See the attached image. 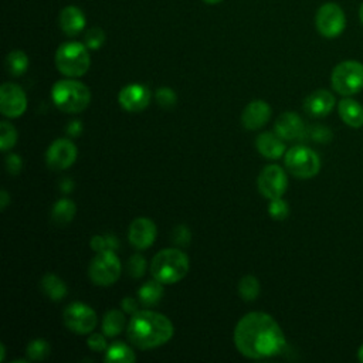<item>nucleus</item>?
Instances as JSON below:
<instances>
[{
    "label": "nucleus",
    "instance_id": "obj_9",
    "mask_svg": "<svg viewBox=\"0 0 363 363\" xmlns=\"http://www.w3.org/2000/svg\"><path fill=\"white\" fill-rule=\"evenodd\" d=\"M318 33L325 38H335L346 28V16L343 9L333 1L323 3L315 16Z\"/></svg>",
    "mask_w": 363,
    "mask_h": 363
},
{
    "label": "nucleus",
    "instance_id": "obj_37",
    "mask_svg": "<svg viewBox=\"0 0 363 363\" xmlns=\"http://www.w3.org/2000/svg\"><path fill=\"white\" fill-rule=\"evenodd\" d=\"M86 345L89 349H92L94 352H106L108 345L105 337L101 333H92L88 339H86Z\"/></svg>",
    "mask_w": 363,
    "mask_h": 363
},
{
    "label": "nucleus",
    "instance_id": "obj_15",
    "mask_svg": "<svg viewBox=\"0 0 363 363\" xmlns=\"http://www.w3.org/2000/svg\"><path fill=\"white\" fill-rule=\"evenodd\" d=\"M156 234H157V230L155 223L150 218L139 217L133 220L132 224L129 225L128 238L135 248L145 250L155 242Z\"/></svg>",
    "mask_w": 363,
    "mask_h": 363
},
{
    "label": "nucleus",
    "instance_id": "obj_2",
    "mask_svg": "<svg viewBox=\"0 0 363 363\" xmlns=\"http://www.w3.org/2000/svg\"><path fill=\"white\" fill-rule=\"evenodd\" d=\"M173 332V323L169 318L147 309L135 312L126 326L129 342L142 350L167 343L172 339Z\"/></svg>",
    "mask_w": 363,
    "mask_h": 363
},
{
    "label": "nucleus",
    "instance_id": "obj_29",
    "mask_svg": "<svg viewBox=\"0 0 363 363\" xmlns=\"http://www.w3.org/2000/svg\"><path fill=\"white\" fill-rule=\"evenodd\" d=\"M28 360H44L50 354V345L45 339H33L26 349Z\"/></svg>",
    "mask_w": 363,
    "mask_h": 363
},
{
    "label": "nucleus",
    "instance_id": "obj_40",
    "mask_svg": "<svg viewBox=\"0 0 363 363\" xmlns=\"http://www.w3.org/2000/svg\"><path fill=\"white\" fill-rule=\"evenodd\" d=\"M121 305H122V309H123L125 312L130 313V315H133L135 312H138V303H136V301H135L133 298H130V296L123 298L122 302H121Z\"/></svg>",
    "mask_w": 363,
    "mask_h": 363
},
{
    "label": "nucleus",
    "instance_id": "obj_16",
    "mask_svg": "<svg viewBox=\"0 0 363 363\" xmlns=\"http://www.w3.org/2000/svg\"><path fill=\"white\" fill-rule=\"evenodd\" d=\"M335 95L328 89H316L309 94L303 101V109L313 118H322L329 115L335 108Z\"/></svg>",
    "mask_w": 363,
    "mask_h": 363
},
{
    "label": "nucleus",
    "instance_id": "obj_33",
    "mask_svg": "<svg viewBox=\"0 0 363 363\" xmlns=\"http://www.w3.org/2000/svg\"><path fill=\"white\" fill-rule=\"evenodd\" d=\"M126 267H128V272L132 278H140L145 275V271H146V259L142 255L135 254L129 258Z\"/></svg>",
    "mask_w": 363,
    "mask_h": 363
},
{
    "label": "nucleus",
    "instance_id": "obj_45",
    "mask_svg": "<svg viewBox=\"0 0 363 363\" xmlns=\"http://www.w3.org/2000/svg\"><path fill=\"white\" fill-rule=\"evenodd\" d=\"M357 359L363 363V345L359 347V350H357Z\"/></svg>",
    "mask_w": 363,
    "mask_h": 363
},
{
    "label": "nucleus",
    "instance_id": "obj_17",
    "mask_svg": "<svg viewBox=\"0 0 363 363\" xmlns=\"http://www.w3.org/2000/svg\"><path fill=\"white\" fill-rule=\"evenodd\" d=\"M275 133L284 140H298L306 133L303 121L295 112H284L275 121Z\"/></svg>",
    "mask_w": 363,
    "mask_h": 363
},
{
    "label": "nucleus",
    "instance_id": "obj_42",
    "mask_svg": "<svg viewBox=\"0 0 363 363\" xmlns=\"http://www.w3.org/2000/svg\"><path fill=\"white\" fill-rule=\"evenodd\" d=\"M9 203H10L9 193H7L6 190H1V193H0V210H1V211H4V210H6V207L9 206Z\"/></svg>",
    "mask_w": 363,
    "mask_h": 363
},
{
    "label": "nucleus",
    "instance_id": "obj_24",
    "mask_svg": "<svg viewBox=\"0 0 363 363\" xmlns=\"http://www.w3.org/2000/svg\"><path fill=\"white\" fill-rule=\"evenodd\" d=\"M162 285L163 284H160L155 278L152 281L145 282L138 291V298H139L140 303L145 305V306L156 305L163 296V286Z\"/></svg>",
    "mask_w": 363,
    "mask_h": 363
},
{
    "label": "nucleus",
    "instance_id": "obj_38",
    "mask_svg": "<svg viewBox=\"0 0 363 363\" xmlns=\"http://www.w3.org/2000/svg\"><path fill=\"white\" fill-rule=\"evenodd\" d=\"M21 166H23V162H21V157L18 155H16V153L7 155L6 169L10 174H18L20 170H21Z\"/></svg>",
    "mask_w": 363,
    "mask_h": 363
},
{
    "label": "nucleus",
    "instance_id": "obj_43",
    "mask_svg": "<svg viewBox=\"0 0 363 363\" xmlns=\"http://www.w3.org/2000/svg\"><path fill=\"white\" fill-rule=\"evenodd\" d=\"M61 187H62V190H64V191H67V189H68V190H71V189H72V183H71V180H64V182H62V184H61Z\"/></svg>",
    "mask_w": 363,
    "mask_h": 363
},
{
    "label": "nucleus",
    "instance_id": "obj_46",
    "mask_svg": "<svg viewBox=\"0 0 363 363\" xmlns=\"http://www.w3.org/2000/svg\"><path fill=\"white\" fill-rule=\"evenodd\" d=\"M359 18H360V23L363 24V3L359 7Z\"/></svg>",
    "mask_w": 363,
    "mask_h": 363
},
{
    "label": "nucleus",
    "instance_id": "obj_8",
    "mask_svg": "<svg viewBox=\"0 0 363 363\" xmlns=\"http://www.w3.org/2000/svg\"><path fill=\"white\" fill-rule=\"evenodd\" d=\"M122 271L121 261L113 250L98 252L89 264V278L95 285L108 286L118 281Z\"/></svg>",
    "mask_w": 363,
    "mask_h": 363
},
{
    "label": "nucleus",
    "instance_id": "obj_22",
    "mask_svg": "<svg viewBox=\"0 0 363 363\" xmlns=\"http://www.w3.org/2000/svg\"><path fill=\"white\" fill-rule=\"evenodd\" d=\"M104 360L108 363H130L136 360V354L126 343L113 342L108 346Z\"/></svg>",
    "mask_w": 363,
    "mask_h": 363
},
{
    "label": "nucleus",
    "instance_id": "obj_1",
    "mask_svg": "<svg viewBox=\"0 0 363 363\" xmlns=\"http://www.w3.org/2000/svg\"><path fill=\"white\" fill-rule=\"evenodd\" d=\"M234 345L248 359L278 356L285 349V335L277 320L265 312L244 315L234 329Z\"/></svg>",
    "mask_w": 363,
    "mask_h": 363
},
{
    "label": "nucleus",
    "instance_id": "obj_25",
    "mask_svg": "<svg viewBox=\"0 0 363 363\" xmlns=\"http://www.w3.org/2000/svg\"><path fill=\"white\" fill-rule=\"evenodd\" d=\"M77 211V206L69 199H60L51 211V218L57 225H65L68 224Z\"/></svg>",
    "mask_w": 363,
    "mask_h": 363
},
{
    "label": "nucleus",
    "instance_id": "obj_12",
    "mask_svg": "<svg viewBox=\"0 0 363 363\" xmlns=\"http://www.w3.org/2000/svg\"><path fill=\"white\" fill-rule=\"evenodd\" d=\"M27 109L24 91L13 82H6L0 88V111L6 118H18Z\"/></svg>",
    "mask_w": 363,
    "mask_h": 363
},
{
    "label": "nucleus",
    "instance_id": "obj_20",
    "mask_svg": "<svg viewBox=\"0 0 363 363\" xmlns=\"http://www.w3.org/2000/svg\"><path fill=\"white\" fill-rule=\"evenodd\" d=\"M278 135L272 132H264L257 136V150L267 159H279L285 152V145Z\"/></svg>",
    "mask_w": 363,
    "mask_h": 363
},
{
    "label": "nucleus",
    "instance_id": "obj_44",
    "mask_svg": "<svg viewBox=\"0 0 363 363\" xmlns=\"http://www.w3.org/2000/svg\"><path fill=\"white\" fill-rule=\"evenodd\" d=\"M4 354H6V349H4V345L1 343L0 345V362H4Z\"/></svg>",
    "mask_w": 363,
    "mask_h": 363
},
{
    "label": "nucleus",
    "instance_id": "obj_31",
    "mask_svg": "<svg viewBox=\"0 0 363 363\" xmlns=\"http://www.w3.org/2000/svg\"><path fill=\"white\" fill-rule=\"evenodd\" d=\"M268 214L274 220H285L289 216V206L285 200H282V197L274 199L268 204Z\"/></svg>",
    "mask_w": 363,
    "mask_h": 363
},
{
    "label": "nucleus",
    "instance_id": "obj_34",
    "mask_svg": "<svg viewBox=\"0 0 363 363\" xmlns=\"http://www.w3.org/2000/svg\"><path fill=\"white\" fill-rule=\"evenodd\" d=\"M118 245L115 237H104V235H94L91 238V247L94 251L101 252L105 250H113Z\"/></svg>",
    "mask_w": 363,
    "mask_h": 363
},
{
    "label": "nucleus",
    "instance_id": "obj_36",
    "mask_svg": "<svg viewBox=\"0 0 363 363\" xmlns=\"http://www.w3.org/2000/svg\"><path fill=\"white\" fill-rule=\"evenodd\" d=\"M190 237H191L190 230L186 225H177L172 231V238L179 245H187L190 242Z\"/></svg>",
    "mask_w": 363,
    "mask_h": 363
},
{
    "label": "nucleus",
    "instance_id": "obj_26",
    "mask_svg": "<svg viewBox=\"0 0 363 363\" xmlns=\"http://www.w3.org/2000/svg\"><path fill=\"white\" fill-rule=\"evenodd\" d=\"M125 329V316L121 311L112 309L109 312H106V315L104 316L102 320V332L105 336L113 337L118 336L119 333H122V330Z\"/></svg>",
    "mask_w": 363,
    "mask_h": 363
},
{
    "label": "nucleus",
    "instance_id": "obj_4",
    "mask_svg": "<svg viewBox=\"0 0 363 363\" xmlns=\"http://www.w3.org/2000/svg\"><path fill=\"white\" fill-rule=\"evenodd\" d=\"M51 98L60 111L67 113H77L89 105L91 91L85 84L79 81L61 79L52 85Z\"/></svg>",
    "mask_w": 363,
    "mask_h": 363
},
{
    "label": "nucleus",
    "instance_id": "obj_7",
    "mask_svg": "<svg viewBox=\"0 0 363 363\" xmlns=\"http://www.w3.org/2000/svg\"><path fill=\"white\" fill-rule=\"evenodd\" d=\"M286 170L298 179H311L319 173L320 159L318 153L306 146H294L285 153Z\"/></svg>",
    "mask_w": 363,
    "mask_h": 363
},
{
    "label": "nucleus",
    "instance_id": "obj_18",
    "mask_svg": "<svg viewBox=\"0 0 363 363\" xmlns=\"http://www.w3.org/2000/svg\"><path fill=\"white\" fill-rule=\"evenodd\" d=\"M271 116V108L265 101L255 99L251 101L241 113V122L245 129L257 130L262 128Z\"/></svg>",
    "mask_w": 363,
    "mask_h": 363
},
{
    "label": "nucleus",
    "instance_id": "obj_3",
    "mask_svg": "<svg viewBox=\"0 0 363 363\" xmlns=\"http://www.w3.org/2000/svg\"><path fill=\"white\" fill-rule=\"evenodd\" d=\"M189 267V257L182 250L164 248L153 257L149 269L156 281L167 285L184 278Z\"/></svg>",
    "mask_w": 363,
    "mask_h": 363
},
{
    "label": "nucleus",
    "instance_id": "obj_19",
    "mask_svg": "<svg viewBox=\"0 0 363 363\" xmlns=\"http://www.w3.org/2000/svg\"><path fill=\"white\" fill-rule=\"evenodd\" d=\"M58 24L67 35L74 37L85 28L86 20L81 9H78L77 6H67L60 13Z\"/></svg>",
    "mask_w": 363,
    "mask_h": 363
},
{
    "label": "nucleus",
    "instance_id": "obj_47",
    "mask_svg": "<svg viewBox=\"0 0 363 363\" xmlns=\"http://www.w3.org/2000/svg\"><path fill=\"white\" fill-rule=\"evenodd\" d=\"M204 3H207V4H217V3H220V1H223V0H203Z\"/></svg>",
    "mask_w": 363,
    "mask_h": 363
},
{
    "label": "nucleus",
    "instance_id": "obj_39",
    "mask_svg": "<svg viewBox=\"0 0 363 363\" xmlns=\"http://www.w3.org/2000/svg\"><path fill=\"white\" fill-rule=\"evenodd\" d=\"M311 136L316 142H329L332 139V132L325 126H315L311 130Z\"/></svg>",
    "mask_w": 363,
    "mask_h": 363
},
{
    "label": "nucleus",
    "instance_id": "obj_41",
    "mask_svg": "<svg viewBox=\"0 0 363 363\" xmlns=\"http://www.w3.org/2000/svg\"><path fill=\"white\" fill-rule=\"evenodd\" d=\"M82 130V126H81V122L79 121H72L68 126H67V133L71 135V136H78Z\"/></svg>",
    "mask_w": 363,
    "mask_h": 363
},
{
    "label": "nucleus",
    "instance_id": "obj_13",
    "mask_svg": "<svg viewBox=\"0 0 363 363\" xmlns=\"http://www.w3.org/2000/svg\"><path fill=\"white\" fill-rule=\"evenodd\" d=\"M77 159L75 145L65 138L54 140L45 153L47 164L54 170H64L69 167Z\"/></svg>",
    "mask_w": 363,
    "mask_h": 363
},
{
    "label": "nucleus",
    "instance_id": "obj_14",
    "mask_svg": "<svg viewBox=\"0 0 363 363\" xmlns=\"http://www.w3.org/2000/svg\"><path fill=\"white\" fill-rule=\"evenodd\" d=\"M119 105L128 112H140L150 102V92L142 84H129L118 95Z\"/></svg>",
    "mask_w": 363,
    "mask_h": 363
},
{
    "label": "nucleus",
    "instance_id": "obj_11",
    "mask_svg": "<svg viewBox=\"0 0 363 363\" xmlns=\"http://www.w3.org/2000/svg\"><path fill=\"white\" fill-rule=\"evenodd\" d=\"M288 187V177L284 169L278 164L265 166L258 176V190L268 200L279 199Z\"/></svg>",
    "mask_w": 363,
    "mask_h": 363
},
{
    "label": "nucleus",
    "instance_id": "obj_23",
    "mask_svg": "<svg viewBox=\"0 0 363 363\" xmlns=\"http://www.w3.org/2000/svg\"><path fill=\"white\" fill-rule=\"evenodd\" d=\"M41 289L43 292L52 301H61L67 295V285L65 282L54 275V274H47L41 279Z\"/></svg>",
    "mask_w": 363,
    "mask_h": 363
},
{
    "label": "nucleus",
    "instance_id": "obj_30",
    "mask_svg": "<svg viewBox=\"0 0 363 363\" xmlns=\"http://www.w3.org/2000/svg\"><path fill=\"white\" fill-rule=\"evenodd\" d=\"M17 142V130L13 125L3 121L0 123V149L3 152L10 150Z\"/></svg>",
    "mask_w": 363,
    "mask_h": 363
},
{
    "label": "nucleus",
    "instance_id": "obj_21",
    "mask_svg": "<svg viewBox=\"0 0 363 363\" xmlns=\"http://www.w3.org/2000/svg\"><path fill=\"white\" fill-rule=\"evenodd\" d=\"M337 112L340 119L350 128H362L363 126V106L352 99V98H343L337 104Z\"/></svg>",
    "mask_w": 363,
    "mask_h": 363
},
{
    "label": "nucleus",
    "instance_id": "obj_6",
    "mask_svg": "<svg viewBox=\"0 0 363 363\" xmlns=\"http://www.w3.org/2000/svg\"><path fill=\"white\" fill-rule=\"evenodd\" d=\"M332 89L339 95L352 96L363 89V64L356 60H346L335 65L330 74Z\"/></svg>",
    "mask_w": 363,
    "mask_h": 363
},
{
    "label": "nucleus",
    "instance_id": "obj_32",
    "mask_svg": "<svg viewBox=\"0 0 363 363\" xmlns=\"http://www.w3.org/2000/svg\"><path fill=\"white\" fill-rule=\"evenodd\" d=\"M85 45L89 50H98L102 47L105 41V33L99 27H92L85 34Z\"/></svg>",
    "mask_w": 363,
    "mask_h": 363
},
{
    "label": "nucleus",
    "instance_id": "obj_28",
    "mask_svg": "<svg viewBox=\"0 0 363 363\" xmlns=\"http://www.w3.org/2000/svg\"><path fill=\"white\" fill-rule=\"evenodd\" d=\"M238 294L244 301H254L259 294V282L254 275H244L238 282Z\"/></svg>",
    "mask_w": 363,
    "mask_h": 363
},
{
    "label": "nucleus",
    "instance_id": "obj_5",
    "mask_svg": "<svg viewBox=\"0 0 363 363\" xmlns=\"http://www.w3.org/2000/svg\"><path fill=\"white\" fill-rule=\"evenodd\" d=\"M88 47L78 41H68L61 44L55 51L57 69L69 78L82 77L91 65Z\"/></svg>",
    "mask_w": 363,
    "mask_h": 363
},
{
    "label": "nucleus",
    "instance_id": "obj_27",
    "mask_svg": "<svg viewBox=\"0 0 363 363\" xmlns=\"http://www.w3.org/2000/svg\"><path fill=\"white\" fill-rule=\"evenodd\" d=\"M6 68L13 77H20L28 68V57L21 50H13L6 57Z\"/></svg>",
    "mask_w": 363,
    "mask_h": 363
},
{
    "label": "nucleus",
    "instance_id": "obj_10",
    "mask_svg": "<svg viewBox=\"0 0 363 363\" xmlns=\"http://www.w3.org/2000/svg\"><path fill=\"white\" fill-rule=\"evenodd\" d=\"M64 325L77 335H88L96 326V313L82 302H72L62 312Z\"/></svg>",
    "mask_w": 363,
    "mask_h": 363
},
{
    "label": "nucleus",
    "instance_id": "obj_35",
    "mask_svg": "<svg viewBox=\"0 0 363 363\" xmlns=\"http://www.w3.org/2000/svg\"><path fill=\"white\" fill-rule=\"evenodd\" d=\"M156 99H157V104H159L160 106H163V108H172V106H174V104H176V101H177V96H176V94H174L173 89L163 86V88H159V89L156 91Z\"/></svg>",
    "mask_w": 363,
    "mask_h": 363
}]
</instances>
